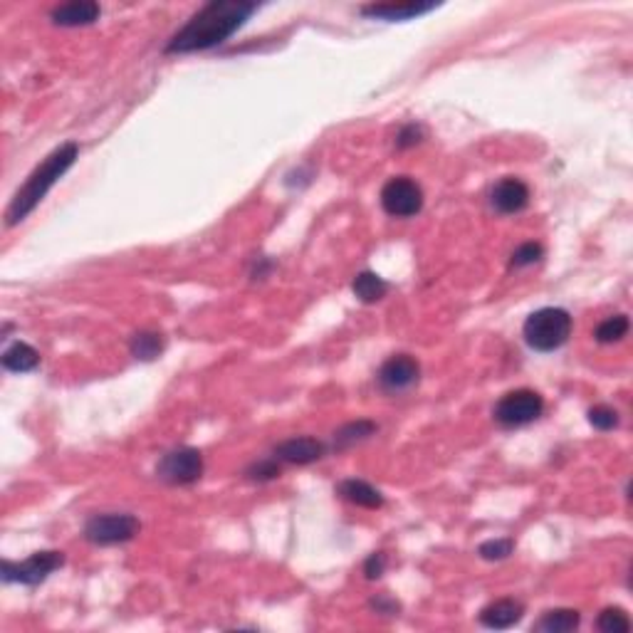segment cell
Segmentation results:
<instances>
[{"mask_svg":"<svg viewBox=\"0 0 633 633\" xmlns=\"http://www.w3.org/2000/svg\"><path fill=\"white\" fill-rule=\"evenodd\" d=\"M258 10L255 3L245 0H211L206 3L166 45L169 55H188L218 48L221 42L238 32L245 20Z\"/></svg>","mask_w":633,"mask_h":633,"instance_id":"cell-1","label":"cell"},{"mask_svg":"<svg viewBox=\"0 0 633 633\" xmlns=\"http://www.w3.org/2000/svg\"><path fill=\"white\" fill-rule=\"evenodd\" d=\"M79 156V144L68 142V144L58 146L50 156H45V161L40 163L35 171L30 173L28 181L23 183L18 188V193L13 196V201L8 206L5 213V225L13 228L28 218L30 213L35 211L40 206V201L48 196V191L55 183L72 169V163L78 161Z\"/></svg>","mask_w":633,"mask_h":633,"instance_id":"cell-2","label":"cell"},{"mask_svg":"<svg viewBox=\"0 0 633 633\" xmlns=\"http://www.w3.org/2000/svg\"><path fill=\"white\" fill-rule=\"evenodd\" d=\"M522 335L535 352H555L572 336V316L562 307H542L528 316Z\"/></svg>","mask_w":633,"mask_h":633,"instance_id":"cell-3","label":"cell"},{"mask_svg":"<svg viewBox=\"0 0 633 633\" xmlns=\"http://www.w3.org/2000/svg\"><path fill=\"white\" fill-rule=\"evenodd\" d=\"M545 411V399L532 391V389H515L509 391L495 403V421L502 428H519V426H528V423L537 421L539 416Z\"/></svg>","mask_w":633,"mask_h":633,"instance_id":"cell-4","label":"cell"},{"mask_svg":"<svg viewBox=\"0 0 633 633\" xmlns=\"http://www.w3.org/2000/svg\"><path fill=\"white\" fill-rule=\"evenodd\" d=\"M139 519L129 512H109V515H95L85 525V537L92 545L99 547H112V545H124L129 539L139 535Z\"/></svg>","mask_w":633,"mask_h":633,"instance_id":"cell-5","label":"cell"},{"mask_svg":"<svg viewBox=\"0 0 633 633\" xmlns=\"http://www.w3.org/2000/svg\"><path fill=\"white\" fill-rule=\"evenodd\" d=\"M65 564V555L55 552V549H45V552H35L23 562H3V579L10 584H25L38 586L48 579L52 572H58L60 566Z\"/></svg>","mask_w":633,"mask_h":633,"instance_id":"cell-6","label":"cell"},{"mask_svg":"<svg viewBox=\"0 0 633 633\" xmlns=\"http://www.w3.org/2000/svg\"><path fill=\"white\" fill-rule=\"evenodd\" d=\"M203 475V455L191 445L163 453L156 463V478L169 485H191Z\"/></svg>","mask_w":633,"mask_h":633,"instance_id":"cell-7","label":"cell"},{"mask_svg":"<svg viewBox=\"0 0 633 633\" xmlns=\"http://www.w3.org/2000/svg\"><path fill=\"white\" fill-rule=\"evenodd\" d=\"M381 206L394 218H411L423 208V191L408 176H396L381 188Z\"/></svg>","mask_w":633,"mask_h":633,"instance_id":"cell-8","label":"cell"},{"mask_svg":"<svg viewBox=\"0 0 633 633\" xmlns=\"http://www.w3.org/2000/svg\"><path fill=\"white\" fill-rule=\"evenodd\" d=\"M418 376H421V366L411 354H394L379 369V386L389 394H399L418 384Z\"/></svg>","mask_w":633,"mask_h":633,"instance_id":"cell-9","label":"cell"},{"mask_svg":"<svg viewBox=\"0 0 633 633\" xmlns=\"http://www.w3.org/2000/svg\"><path fill=\"white\" fill-rule=\"evenodd\" d=\"M529 203V188L528 183L519 181L515 176H505L502 181L492 186L490 193V206L502 216H512L528 208Z\"/></svg>","mask_w":633,"mask_h":633,"instance_id":"cell-10","label":"cell"},{"mask_svg":"<svg viewBox=\"0 0 633 633\" xmlns=\"http://www.w3.org/2000/svg\"><path fill=\"white\" fill-rule=\"evenodd\" d=\"M326 451H329L326 443L302 436V438H289V441L280 443L278 448L272 451V458H278L280 463H288V465H309V463L325 458Z\"/></svg>","mask_w":633,"mask_h":633,"instance_id":"cell-11","label":"cell"},{"mask_svg":"<svg viewBox=\"0 0 633 633\" xmlns=\"http://www.w3.org/2000/svg\"><path fill=\"white\" fill-rule=\"evenodd\" d=\"M522 616H525L522 601H518V599H498V601H492L480 611V624L495 628V631H505V628L519 624Z\"/></svg>","mask_w":633,"mask_h":633,"instance_id":"cell-12","label":"cell"},{"mask_svg":"<svg viewBox=\"0 0 633 633\" xmlns=\"http://www.w3.org/2000/svg\"><path fill=\"white\" fill-rule=\"evenodd\" d=\"M102 8L92 0H75V3H62L58 8H52L50 18L60 28H79V25H92L99 20Z\"/></svg>","mask_w":633,"mask_h":633,"instance_id":"cell-13","label":"cell"},{"mask_svg":"<svg viewBox=\"0 0 633 633\" xmlns=\"http://www.w3.org/2000/svg\"><path fill=\"white\" fill-rule=\"evenodd\" d=\"M431 10H436V3H374V5H364L362 15L372 20H386V23H401V20L418 18Z\"/></svg>","mask_w":633,"mask_h":633,"instance_id":"cell-14","label":"cell"},{"mask_svg":"<svg viewBox=\"0 0 633 633\" xmlns=\"http://www.w3.org/2000/svg\"><path fill=\"white\" fill-rule=\"evenodd\" d=\"M336 492H339L346 502L356 505V508H366V509L384 508V495H381L374 485H369L366 480H356V478L342 480V482L336 485Z\"/></svg>","mask_w":633,"mask_h":633,"instance_id":"cell-15","label":"cell"},{"mask_svg":"<svg viewBox=\"0 0 633 633\" xmlns=\"http://www.w3.org/2000/svg\"><path fill=\"white\" fill-rule=\"evenodd\" d=\"M579 624H582V614L576 609H549L535 624V631L569 633L579 628Z\"/></svg>","mask_w":633,"mask_h":633,"instance_id":"cell-16","label":"cell"},{"mask_svg":"<svg viewBox=\"0 0 633 633\" xmlns=\"http://www.w3.org/2000/svg\"><path fill=\"white\" fill-rule=\"evenodd\" d=\"M40 364V354L38 349H32L25 342H15L10 344L5 352H3V366L8 372H15V374H28L32 369H38Z\"/></svg>","mask_w":633,"mask_h":633,"instance_id":"cell-17","label":"cell"},{"mask_svg":"<svg viewBox=\"0 0 633 633\" xmlns=\"http://www.w3.org/2000/svg\"><path fill=\"white\" fill-rule=\"evenodd\" d=\"M352 289H354V295L362 299V302H366V305H374V302L386 298V292H389V282H386L381 275L372 272V270H364V272H359V275L354 278Z\"/></svg>","mask_w":633,"mask_h":633,"instance_id":"cell-18","label":"cell"},{"mask_svg":"<svg viewBox=\"0 0 633 633\" xmlns=\"http://www.w3.org/2000/svg\"><path fill=\"white\" fill-rule=\"evenodd\" d=\"M379 431V426L374 421H354L342 426L339 431L335 433V451H344V448H352L356 443H364L366 438H372L374 433Z\"/></svg>","mask_w":633,"mask_h":633,"instance_id":"cell-19","label":"cell"},{"mask_svg":"<svg viewBox=\"0 0 633 633\" xmlns=\"http://www.w3.org/2000/svg\"><path fill=\"white\" fill-rule=\"evenodd\" d=\"M163 352V336L159 332H136L132 336V354L142 362H154Z\"/></svg>","mask_w":633,"mask_h":633,"instance_id":"cell-20","label":"cell"},{"mask_svg":"<svg viewBox=\"0 0 633 633\" xmlns=\"http://www.w3.org/2000/svg\"><path fill=\"white\" fill-rule=\"evenodd\" d=\"M628 326H631V322H628L626 315L609 316V319H604L601 325L596 326V339L601 344H614V342H619V339H624L628 335Z\"/></svg>","mask_w":633,"mask_h":633,"instance_id":"cell-21","label":"cell"},{"mask_svg":"<svg viewBox=\"0 0 633 633\" xmlns=\"http://www.w3.org/2000/svg\"><path fill=\"white\" fill-rule=\"evenodd\" d=\"M596 628L604 633H628L631 631V619H628V614H626L624 609L611 606V609H604V611L599 614Z\"/></svg>","mask_w":633,"mask_h":633,"instance_id":"cell-22","label":"cell"},{"mask_svg":"<svg viewBox=\"0 0 633 633\" xmlns=\"http://www.w3.org/2000/svg\"><path fill=\"white\" fill-rule=\"evenodd\" d=\"M512 549H515V542L509 537L488 539V542H482L478 547V555L482 556L485 562H500V559H508V556L512 555Z\"/></svg>","mask_w":633,"mask_h":633,"instance_id":"cell-23","label":"cell"},{"mask_svg":"<svg viewBox=\"0 0 633 633\" xmlns=\"http://www.w3.org/2000/svg\"><path fill=\"white\" fill-rule=\"evenodd\" d=\"M280 471H282V463L278 461V458H262V461L252 463L248 471H245V475H248L250 480H258V482H265V480H275L280 475Z\"/></svg>","mask_w":633,"mask_h":633,"instance_id":"cell-24","label":"cell"},{"mask_svg":"<svg viewBox=\"0 0 633 633\" xmlns=\"http://www.w3.org/2000/svg\"><path fill=\"white\" fill-rule=\"evenodd\" d=\"M589 423L594 426L596 431H611L619 426V411L611 406H594L589 411Z\"/></svg>","mask_w":633,"mask_h":633,"instance_id":"cell-25","label":"cell"},{"mask_svg":"<svg viewBox=\"0 0 633 633\" xmlns=\"http://www.w3.org/2000/svg\"><path fill=\"white\" fill-rule=\"evenodd\" d=\"M542 245H537V243H525V245H519L515 252H512V260H509V265L512 268H528V265H535V262H539V258H542Z\"/></svg>","mask_w":633,"mask_h":633,"instance_id":"cell-26","label":"cell"},{"mask_svg":"<svg viewBox=\"0 0 633 633\" xmlns=\"http://www.w3.org/2000/svg\"><path fill=\"white\" fill-rule=\"evenodd\" d=\"M386 564H389V556L384 555V552H374V555H369V559L364 562V574L366 579H379V576L386 572Z\"/></svg>","mask_w":633,"mask_h":633,"instance_id":"cell-27","label":"cell"},{"mask_svg":"<svg viewBox=\"0 0 633 633\" xmlns=\"http://www.w3.org/2000/svg\"><path fill=\"white\" fill-rule=\"evenodd\" d=\"M418 142H421V126H416V124L403 126L401 134H399V139H396L399 149H408V146L418 144Z\"/></svg>","mask_w":633,"mask_h":633,"instance_id":"cell-28","label":"cell"},{"mask_svg":"<svg viewBox=\"0 0 633 633\" xmlns=\"http://www.w3.org/2000/svg\"><path fill=\"white\" fill-rule=\"evenodd\" d=\"M372 606H374L379 614H389V616H391V614H396V611H399V604H396L394 599H384V596H379V599H374V601H372Z\"/></svg>","mask_w":633,"mask_h":633,"instance_id":"cell-29","label":"cell"}]
</instances>
